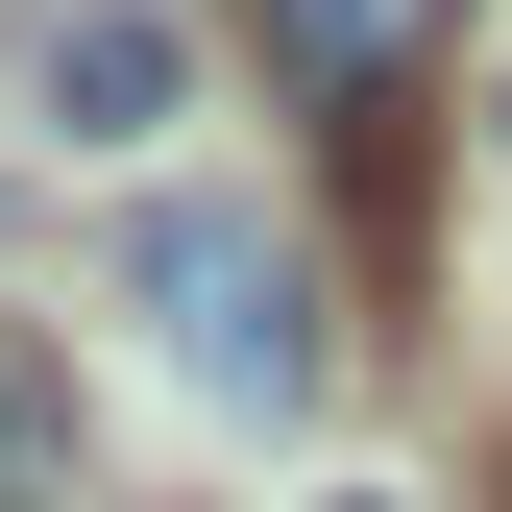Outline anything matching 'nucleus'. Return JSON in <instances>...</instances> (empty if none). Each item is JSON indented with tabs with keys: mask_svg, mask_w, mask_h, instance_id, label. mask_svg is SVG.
Listing matches in <instances>:
<instances>
[{
	"mask_svg": "<svg viewBox=\"0 0 512 512\" xmlns=\"http://www.w3.org/2000/svg\"><path fill=\"white\" fill-rule=\"evenodd\" d=\"M342 512H391V488H342Z\"/></svg>",
	"mask_w": 512,
	"mask_h": 512,
	"instance_id": "nucleus-4",
	"label": "nucleus"
},
{
	"mask_svg": "<svg viewBox=\"0 0 512 512\" xmlns=\"http://www.w3.org/2000/svg\"><path fill=\"white\" fill-rule=\"evenodd\" d=\"M244 25H269V74H293V98H342V122H366V98L439 49V0H244Z\"/></svg>",
	"mask_w": 512,
	"mask_h": 512,
	"instance_id": "nucleus-2",
	"label": "nucleus"
},
{
	"mask_svg": "<svg viewBox=\"0 0 512 512\" xmlns=\"http://www.w3.org/2000/svg\"><path fill=\"white\" fill-rule=\"evenodd\" d=\"M49 122H74V147L171 122V25H147V0H74V25H49Z\"/></svg>",
	"mask_w": 512,
	"mask_h": 512,
	"instance_id": "nucleus-3",
	"label": "nucleus"
},
{
	"mask_svg": "<svg viewBox=\"0 0 512 512\" xmlns=\"http://www.w3.org/2000/svg\"><path fill=\"white\" fill-rule=\"evenodd\" d=\"M122 317H147L220 415H317V366H342V342H317V269L244 196H147V220H122Z\"/></svg>",
	"mask_w": 512,
	"mask_h": 512,
	"instance_id": "nucleus-1",
	"label": "nucleus"
}]
</instances>
